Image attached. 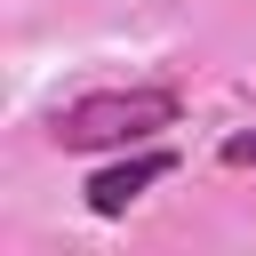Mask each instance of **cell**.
<instances>
[{"mask_svg":"<svg viewBox=\"0 0 256 256\" xmlns=\"http://www.w3.org/2000/svg\"><path fill=\"white\" fill-rule=\"evenodd\" d=\"M160 176H176V152H168V144H136L128 160H112V168L88 176V216H128Z\"/></svg>","mask_w":256,"mask_h":256,"instance_id":"2","label":"cell"},{"mask_svg":"<svg viewBox=\"0 0 256 256\" xmlns=\"http://www.w3.org/2000/svg\"><path fill=\"white\" fill-rule=\"evenodd\" d=\"M224 168H256V128H232L224 136Z\"/></svg>","mask_w":256,"mask_h":256,"instance_id":"3","label":"cell"},{"mask_svg":"<svg viewBox=\"0 0 256 256\" xmlns=\"http://www.w3.org/2000/svg\"><path fill=\"white\" fill-rule=\"evenodd\" d=\"M176 112H184L176 88H88V96L56 104L48 136H56V152H136L160 128H176Z\"/></svg>","mask_w":256,"mask_h":256,"instance_id":"1","label":"cell"}]
</instances>
